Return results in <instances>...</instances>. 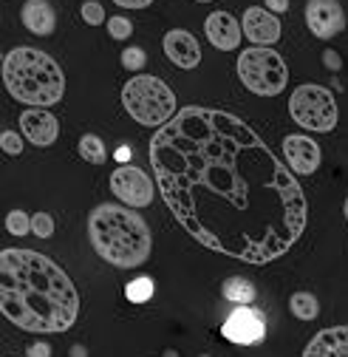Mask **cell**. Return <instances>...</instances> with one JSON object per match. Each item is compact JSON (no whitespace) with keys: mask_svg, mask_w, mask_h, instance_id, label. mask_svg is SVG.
<instances>
[{"mask_svg":"<svg viewBox=\"0 0 348 357\" xmlns=\"http://www.w3.org/2000/svg\"><path fill=\"white\" fill-rule=\"evenodd\" d=\"M79 156L85 162L91 165H102L108 159V151H105V142L100 137H94V133H85V137L79 139Z\"/></svg>","mask_w":348,"mask_h":357,"instance_id":"obj_20","label":"cell"},{"mask_svg":"<svg viewBox=\"0 0 348 357\" xmlns=\"http://www.w3.org/2000/svg\"><path fill=\"white\" fill-rule=\"evenodd\" d=\"M267 9L275 12V15H283L289 9V0H267Z\"/></svg>","mask_w":348,"mask_h":357,"instance_id":"obj_30","label":"cell"},{"mask_svg":"<svg viewBox=\"0 0 348 357\" xmlns=\"http://www.w3.org/2000/svg\"><path fill=\"white\" fill-rule=\"evenodd\" d=\"M71 357H88V351H85L82 346H74V349H71Z\"/></svg>","mask_w":348,"mask_h":357,"instance_id":"obj_32","label":"cell"},{"mask_svg":"<svg viewBox=\"0 0 348 357\" xmlns=\"http://www.w3.org/2000/svg\"><path fill=\"white\" fill-rule=\"evenodd\" d=\"M88 236L97 255L116 270H136L150 258V227L134 207H94L88 215Z\"/></svg>","mask_w":348,"mask_h":357,"instance_id":"obj_3","label":"cell"},{"mask_svg":"<svg viewBox=\"0 0 348 357\" xmlns=\"http://www.w3.org/2000/svg\"><path fill=\"white\" fill-rule=\"evenodd\" d=\"M283 156L289 162V170L297 173V176H312L320 170V162H323V153H320V145L303 133H292V137L283 139Z\"/></svg>","mask_w":348,"mask_h":357,"instance_id":"obj_11","label":"cell"},{"mask_svg":"<svg viewBox=\"0 0 348 357\" xmlns=\"http://www.w3.org/2000/svg\"><path fill=\"white\" fill-rule=\"evenodd\" d=\"M224 337L230 343H238V346H255L264 340L267 335V324H264V315L258 309H249V306H238L235 312H230L227 324L221 326Z\"/></svg>","mask_w":348,"mask_h":357,"instance_id":"obj_9","label":"cell"},{"mask_svg":"<svg viewBox=\"0 0 348 357\" xmlns=\"http://www.w3.org/2000/svg\"><path fill=\"white\" fill-rule=\"evenodd\" d=\"M241 29L244 37L249 43H258V46H272V43L280 40V20L275 12L264 6H249L241 17Z\"/></svg>","mask_w":348,"mask_h":357,"instance_id":"obj_13","label":"cell"},{"mask_svg":"<svg viewBox=\"0 0 348 357\" xmlns=\"http://www.w3.org/2000/svg\"><path fill=\"white\" fill-rule=\"evenodd\" d=\"M224 295H227V301H232L238 306H249L255 301V287L246 278H230V281H224Z\"/></svg>","mask_w":348,"mask_h":357,"instance_id":"obj_19","label":"cell"},{"mask_svg":"<svg viewBox=\"0 0 348 357\" xmlns=\"http://www.w3.org/2000/svg\"><path fill=\"white\" fill-rule=\"evenodd\" d=\"M196 3H209V0H196Z\"/></svg>","mask_w":348,"mask_h":357,"instance_id":"obj_35","label":"cell"},{"mask_svg":"<svg viewBox=\"0 0 348 357\" xmlns=\"http://www.w3.org/2000/svg\"><path fill=\"white\" fill-rule=\"evenodd\" d=\"M303 357H348V326H329L317 332Z\"/></svg>","mask_w":348,"mask_h":357,"instance_id":"obj_16","label":"cell"},{"mask_svg":"<svg viewBox=\"0 0 348 357\" xmlns=\"http://www.w3.org/2000/svg\"><path fill=\"white\" fill-rule=\"evenodd\" d=\"M145 63H148V54H145V49H139V46H127V49L122 52V66H125L127 71H142Z\"/></svg>","mask_w":348,"mask_h":357,"instance_id":"obj_24","label":"cell"},{"mask_svg":"<svg viewBox=\"0 0 348 357\" xmlns=\"http://www.w3.org/2000/svg\"><path fill=\"white\" fill-rule=\"evenodd\" d=\"M323 63H326V66H329L331 71H337V68L342 66V60L337 57V52H326V54H323Z\"/></svg>","mask_w":348,"mask_h":357,"instance_id":"obj_31","label":"cell"},{"mask_svg":"<svg viewBox=\"0 0 348 357\" xmlns=\"http://www.w3.org/2000/svg\"><path fill=\"white\" fill-rule=\"evenodd\" d=\"M79 12H82V20L88 23V26H100V23H108V17H105V9H102V3H97V0H85Z\"/></svg>","mask_w":348,"mask_h":357,"instance_id":"obj_26","label":"cell"},{"mask_svg":"<svg viewBox=\"0 0 348 357\" xmlns=\"http://www.w3.org/2000/svg\"><path fill=\"white\" fill-rule=\"evenodd\" d=\"M20 133L37 148H49L60 137V122L46 108H29L20 114Z\"/></svg>","mask_w":348,"mask_h":357,"instance_id":"obj_12","label":"cell"},{"mask_svg":"<svg viewBox=\"0 0 348 357\" xmlns=\"http://www.w3.org/2000/svg\"><path fill=\"white\" fill-rule=\"evenodd\" d=\"M29 357H52V346L49 343H31L29 346Z\"/></svg>","mask_w":348,"mask_h":357,"instance_id":"obj_29","label":"cell"},{"mask_svg":"<svg viewBox=\"0 0 348 357\" xmlns=\"http://www.w3.org/2000/svg\"><path fill=\"white\" fill-rule=\"evenodd\" d=\"M116 159H119V162H127V159H130V151H127V148H119V156H116Z\"/></svg>","mask_w":348,"mask_h":357,"instance_id":"obj_33","label":"cell"},{"mask_svg":"<svg viewBox=\"0 0 348 357\" xmlns=\"http://www.w3.org/2000/svg\"><path fill=\"white\" fill-rule=\"evenodd\" d=\"M161 43H164V54L170 57L173 66H179V68H196L201 63V46H198V40L190 31L170 29Z\"/></svg>","mask_w":348,"mask_h":357,"instance_id":"obj_15","label":"cell"},{"mask_svg":"<svg viewBox=\"0 0 348 357\" xmlns=\"http://www.w3.org/2000/svg\"><path fill=\"white\" fill-rule=\"evenodd\" d=\"M289 114H292V119L300 128L315 130V133L334 130L337 128V119H340L337 102L329 94V88L315 85V82H306V85L294 88L292 97H289Z\"/></svg>","mask_w":348,"mask_h":357,"instance_id":"obj_7","label":"cell"},{"mask_svg":"<svg viewBox=\"0 0 348 357\" xmlns=\"http://www.w3.org/2000/svg\"><path fill=\"white\" fill-rule=\"evenodd\" d=\"M150 165L170 213L207 250L269 264L306 230L294 173L235 114L182 108L153 133Z\"/></svg>","mask_w":348,"mask_h":357,"instance_id":"obj_1","label":"cell"},{"mask_svg":"<svg viewBox=\"0 0 348 357\" xmlns=\"http://www.w3.org/2000/svg\"><path fill=\"white\" fill-rule=\"evenodd\" d=\"M342 213H345V221H348V196H345V207H342Z\"/></svg>","mask_w":348,"mask_h":357,"instance_id":"obj_34","label":"cell"},{"mask_svg":"<svg viewBox=\"0 0 348 357\" xmlns=\"http://www.w3.org/2000/svg\"><path fill=\"white\" fill-rule=\"evenodd\" d=\"M153 292H156V284L148 275H139V278H134V281L125 287V298L130 303H148L153 298Z\"/></svg>","mask_w":348,"mask_h":357,"instance_id":"obj_21","label":"cell"},{"mask_svg":"<svg viewBox=\"0 0 348 357\" xmlns=\"http://www.w3.org/2000/svg\"><path fill=\"white\" fill-rule=\"evenodd\" d=\"M3 85L12 100L31 108H52L65 94V77L60 66L40 49H12L3 57Z\"/></svg>","mask_w":348,"mask_h":357,"instance_id":"obj_4","label":"cell"},{"mask_svg":"<svg viewBox=\"0 0 348 357\" xmlns=\"http://www.w3.org/2000/svg\"><path fill=\"white\" fill-rule=\"evenodd\" d=\"M122 105L130 119L145 128H161L176 116V94L164 79L150 74H136L122 85Z\"/></svg>","mask_w":348,"mask_h":357,"instance_id":"obj_5","label":"cell"},{"mask_svg":"<svg viewBox=\"0 0 348 357\" xmlns=\"http://www.w3.org/2000/svg\"><path fill=\"white\" fill-rule=\"evenodd\" d=\"M116 6H122V9H148L153 0H113Z\"/></svg>","mask_w":348,"mask_h":357,"instance_id":"obj_28","label":"cell"},{"mask_svg":"<svg viewBox=\"0 0 348 357\" xmlns=\"http://www.w3.org/2000/svg\"><path fill=\"white\" fill-rule=\"evenodd\" d=\"M306 26L317 40H331L345 29V15L337 0H309Z\"/></svg>","mask_w":348,"mask_h":357,"instance_id":"obj_10","label":"cell"},{"mask_svg":"<svg viewBox=\"0 0 348 357\" xmlns=\"http://www.w3.org/2000/svg\"><path fill=\"white\" fill-rule=\"evenodd\" d=\"M20 17H23V26L37 37H49L57 29V15L49 0H26Z\"/></svg>","mask_w":348,"mask_h":357,"instance_id":"obj_17","label":"cell"},{"mask_svg":"<svg viewBox=\"0 0 348 357\" xmlns=\"http://www.w3.org/2000/svg\"><path fill=\"white\" fill-rule=\"evenodd\" d=\"M111 193L127 207H148L156 196V188H153V178L145 170L134 165H122L111 173Z\"/></svg>","mask_w":348,"mask_h":357,"instance_id":"obj_8","label":"cell"},{"mask_svg":"<svg viewBox=\"0 0 348 357\" xmlns=\"http://www.w3.org/2000/svg\"><path fill=\"white\" fill-rule=\"evenodd\" d=\"M289 309H292V315L300 318V321H315L320 315V303L312 292H294L289 298Z\"/></svg>","mask_w":348,"mask_h":357,"instance_id":"obj_18","label":"cell"},{"mask_svg":"<svg viewBox=\"0 0 348 357\" xmlns=\"http://www.w3.org/2000/svg\"><path fill=\"white\" fill-rule=\"evenodd\" d=\"M238 77L244 88H249L258 97H278L286 82H289V68L283 57L269 49V46H255L238 54Z\"/></svg>","mask_w":348,"mask_h":357,"instance_id":"obj_6","label":"cell"},{"mask_svg":"<svg viewBox=\"0 0 348 357\" xmlns=\"http://www.w3.org/2000/svg\"><path fill=\"white\" fill-rule=\"evenodd\" d=\"M0 148H3L6 156H20L23 153V133L3 130V133H0Z\"/></svg>","mask_w":348,"mask_h":357,"instance_id":"obj_25","label":"cell"},{"mask_svg":"<svg viewBox=\"0 0 348 357\" xmlns=\"http://www.w3.org/2000/svg\"><path fill=\"white\" fill-rule=\"evenodd\" d=\"M6 230L12 233V236H26V233H31V215H26L23 210H12L9 215H6Z\"/></svg>","mask_w":348,"mask_h":357,"instance_id":"obj_22","label":"cell"},{"mask_svg":"<svg viewBox=\"0 0 348 357\" xmlns=\"http://www.w3.org/2000/svg\"><path fill=\"white\" fill-rule=\"evenodd\" d=\"M108 34L116 40V43H122V40H127L130 34H134V23H130L127 17H122V15H113V17H108Z\"/></svg>","mask_w":348,"mask_h":357,"instance_id":"obj_23","label":"cell"},{"mask_svg":"<svg viewBox=\"0 0 348 357\" xmlns=\"http://www.w3.org/2000/svg\"><path fill=\"white\" fill-rule=\"evenodd\" d=\"M204 31H207V40L219 52H235L241 46V37H244L241 20H235L230 12H212L204 20Z\"/></svg>","mask_w":348,"mask_h":357,"instance_id":"obj_14","label":"cell"},{"mask_svg":"<svg viewBox=\"0 0 348 357\" xmlns=\"http://www.w3.org/2000/svg\"><path fill=\"white\" fill-rule=\"evenodd\" d=\"M31 233L37 238H49L54 233V218L49 213H34L31 215Z\"/></svg>","mask_w":348,"mask_h":357,"instance_id":"obj_27","label":"cell"},{"mask_svg":"<svg viewBox=\"0 0 348 357\" xmlns=\"http://www.w3.org/2000/svg\"><path fill=\"white\" fill-rule=\"evenodd\" d=\"M0 309L23 332L60 335L77 324L79 295L65 270L42 252H0Z\"/></svg>","mask_w":348,"mask_h":357,"instance_id":"obj_2","label":"cell"}]
</instances>
